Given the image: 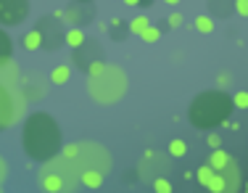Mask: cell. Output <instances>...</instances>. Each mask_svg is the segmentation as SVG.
Returning <instances> with one entry per match:
<instances>
[{
    "label": "cell",
    "mask_w": 248,
    "mask_h": 193,
    "mask_svg": "<svg viewBox=\"0 0 248 193\" xmlns=\"http://www.w3.org/2000/svg\"><path fill=\"white\" fill-rule=\"evenodd\" d=\"M21 45H24V50H40L43 48V34H40V29H29L24 34V40H21Z\"/></svg>",
    "instance_id": "12"
},
{
    "label": "cell",
    "mask_w": 248,
    "mask_h": 193,
    "mask_svg": "<svg viewBox=\"0 0 248 193\" xmlns=\"http://www.w3.org/2000/svg\"><path fill=\"white\" fill-rule=\"evenodd\" d=\"M169 154H172L174 159H182V156L187 154V143L182 138H174L172 143H169Z\"/></svg>",
    "instance_id": "19"
},
{
    "label": "cell",
    "mask_w": 248,
    "mask_h": 193,
    "mask_svg": "<svg viewBox=\"0 0 248 193\" xmlns=\"http://www.w3.org/2000/svg\"><path fill=\"white\" fill-rule=\"evenodd\" d=\"M127 87V80H124V72L122 69H114V66H106L103 74L98 77H90V96L100 103H111L124 93Z\"/></svg>",
    "instance_id": "3"
},
{
    "label": "cell",
    "mask_w": 248,
    "mask_h": 193,
    "mask_svg": "<svg viewBox=\"0 0 248 193\" xmlns=\"http://www.w3.org/2000/svg\"><path fill=\"white\" fill-rule=\"evenodd\" d=\"M206 140H209V145H211V148H219V145H222V138L217 135V132H211V135L206 138Z\"/></svg>",
    "instance_id": "30"
},
{
    "label": "cell",
    "mask_w": 248,
    "mask_h": 193,
    "mask_svg": "<svg viewBox=\"0 0 248 193\" xmlns=\"http://www.w3.org/2000/svg\"><path fill=\"white\" fill-rule=\"evenodd\" d=\"M8 58H14V40L8 32L0 29V64H5Z\"/></svg>",
    "instance_id": "13"
},
{
    "label": "cell",
    "mask_w": 248,
    "mask_h": 193,
    "mask_svg": "<svg viewBox=\"0 0 248 193\" xmlns=\"http://www.w3.org/2000/svg\"><path fill=\"white\" fill-rule=\"evenodd\" d=\"M103 72H106L103 58H98V61H93L90 66H87V74H90V77H98V74H103Z\"/></svg>",
    "instance_id": "24"
},
{
    "label": "cell",
    "mask_w": 248,
    "mask_h": 193,
    "mask_svg": "<svg viewBox=\"0 0 248 193\" xmlns=\"http://www.w3.org/2000/svg\"><path fill=\"white\" fill-rule=\"evenodd\" d=\"M69 77H72V66H69V64H58V66L50 72V82L53 85H66Z\"/></svg>",
    "instance_id": "14"
},
{
    "label": "cell",
    "mask_w": 248,
    "mask_h": 193,
    "mask_svg": "<svg viewBox=\"0 0 248 193\" xmlns=\"http://www.w3.org/2000/svg\"><path fill=\"white\" fill-rule=\"evenodd\" d=\"M3 177H5V161L0 159V183H3Z\"/></svg>",
    "instance_id": "33"
},
{
    "label": "cell",
    "mask_w": 248,
    "mask_h": 193,
    "mask_svg": "<svg viewBox=\"0 0 248 193\" xmlns=\"http://www.w3.org/2000/svg\"><path fill=\"white\" fill-rule=\"evenodd\" d=\"M27 0H0V24L3 27H19L21 21H27Z\"/></svg>",
    "instance_id": "6"
},
{
    "label": "cell",
    "mask_w": 248,
    "mask_h": 193,
    "mask_svg": "<svg viewBox=\"0 0 248 193\" xmlns=\"http://www.w3.org/2000/svg\"><path fill=\"white\" fill-rule=\"evenodd\" d=\"M63 148L61 143V127L50 114H37L27 116L24 122V151L29 159L34 161H48L53 156H58Z\"/></svg>",
    "instance_id": "1"
},
{
    "label": "cell",
    "mask_w": 248,
    "mask_h": 193,
    "mask_svg": "<svg viewBox=\"0 0 248 193\" xmlns=\"http://www.w3.org/2000/svg\"><path fill=\"white\" fill-rule=\"evenodd\" d=\"M232 109H235L232 98L224 96L222 90L201 93L196 101L190 103V122H193V127H198V130H209V127L222 125Z\"/></svg>",
    "instance_id": "2"
},
{
    "label": "cell",
    "mask_w": 248,
    "mask_h": 193,
    "mask_svg": "<svg viewBox=\"0 0 248 193\" xmlns=\"http://www.w3.org/2000/svg\"><path fill=\"white\" fill-rule=\"evenodd\" d=\"M122 3H124V5H129V8H135V5L143 3V0H122Z\"/></svg>",
    "instance_id": "32"
},
{
    "label": "cell",
    "mask_w": 248,
    "mask_h": 193,
    "mask_svg": "<svg viewBox=\"0 0 248 193\" xmlns=\"http://www.w3.org/2000/svg\"><path fill=\"white\" fill-rule=\"evenodd\" d=\"M79 145H63V148H61V156H66V159H72V161H77V159H79Z\"/></svg>",
    "instance_id": "25"
},
{
    "label": "cell",
    "mask_w": 248,
    "mask_h": 193,
    "mask_svg": "<svg viewBox=\"0 0 248 193\" xmlns=\"http://www.w3.org/2000/svg\"><path fill=\"white\" fill-rule=\"evenodd\" d=\"M246 191H248V183H246Z\"/></svg>",
    "instance_id": "36"
},
{
    "label": "cell",
    "mask_w": 248,
    "mask_h": 193,
    "mask_svg": "<svg viewBox=\"0 0 248 193\" xmlns=\"http://www.w3.org/2000/svg\"><path fill=\"white\" fill-rule=\"evenodd\" d=\"M232 103H235V109H248V93H246V90L235 93V96H232Z\"/></svg>",
    "instance_id": "26"
},
{
    "label": "cell",
    "mask_w": 248,
    "mask_h": 193,
    "mask_svg": "<svg viewBox=\"0 0 248 193\" xmlns=\"http://www.w3.org/2000/svg\"><path fill=\"white\" fill-rule=\"evenodd\" d=\"M169 27H172V29H177V27H182V14H172V16H169Z\"/></svg>",
    "instance_id": "29"
},
{
    "label": "cell",
    "mask_w": 248,
    "mask_h": 193,
    "mask_svg": "<svg viewBox=\"0 0 248 193\" xmlns=\"http://www.w3.org/2000/svg\"><path fill=\"white\" fill-rule=\"evenodd\" d=\"M209 164L219 172V169H224L230 164V154H227V151H222V148H214V151H211V156H209Z\"/></svg>",
    "instance_id": "16"
},
{
    "label": "cell",
    "mask_w": 248,
    "mask_h": 193,
    "mask_svg": "<svg viewBox=\"0 0 248 193\" xmlns=\"http://www.w3.org/2000/svg\"><path fill=\"white\" fill-rule=\"evenodd\" d=\"M219 172L224 175V183H227V191H238L240 188V172H238V164H235L232 159H230V164L219 169Z\"/></svg>",
    "instance_id": "10"
},
{
    "label": "cell",
    "mask_w": 248,
    "mask_h": 193,
    "mask_svg": "<svg viewBox=\"0 0 248 193\" xmlns=\"http://www.w3.org/2000/svg\"><path fill=\"white\" fill-rule=\"evenodd\" d=\"M164 3H169V5H177V3H180V0H164Z\"/></svg>",
    "instance_id": "34"
},
{
    "label": "cell",
    "mask_w": 248,
    "mask_h": 193,
    "mask_svg": "<svg viewBox=\"0 0 248 193\" xmlns=\"http://www.w3.org/2000/svg\"><path fill=\"white\" fill-rule=\"evenodd\" d=\"M90 5L87 3H82V0H72V5H69L66 11H63V19L66 21H72L74 27H79V24H87L90 21Z\"/></svg>",
    "instance_id": "8"
},
{
    "label": "cell",
    "mask_w": 248,
    "mask_h": 193,
    "mask_svg": "<svg viewBox=\"0 0 248 193\" xmlns=\"http://www.w3.org/2000/svg\"><path fill=\"white\" fill-rule=\"evenodd\" d=\"M235 14L248 16V0H235Z\"/></svg>",
    "instance_id": "28"
},
{
    "label": "cell",
    "mask_w": 248,
    "mask_h": 193,
    "mask_svg": "<svg viewBox=\"0 0 248 193\" xmlns=\"http://www.w3.org/2000/svg\"><path fill=\"white\" fill-rule=\"evenodd\" d=\"M79 183L85 185V188H100L103 172H100V169H93V167H82L79 169Z\"/></svg>",
    "instance_id": "9"
},
{
    "label": "cell",
    "mask_w": 248,
    "mask_h": 193,
    "mask_svg": "<svg viewBox=\"0 0 248 193\" xmlns=\"http://www.w3.org/2000/svg\"><path fill=\"white\" fill-rule=\"evenodd\" d=\"M140 37H143L145 43H156V40L161 37V29H158V27H153V24H148V27L143 29V32H140Z\"/></svg>",
    "instance_id": "23"
},
{
    "label": "cell",
    "mask_w": 248,
    "mask_h": 193,
    "mask_svg": "<svg viewBox=\"0 0 248 193\" xmlns=\"http://www.w3.org/2000/svg\"><path fill=\"white\" fill-rule=\"evenodd\" d=\"M153 188H156L158 193H172V183L164 180V177H156V180H153Z\"/></svg>",
    "instance_id": "27"
},
{
    "label": "cell",
    "mask_w": 248,
    "mask_h": 193,
    "mask_svg": "<svg viewBox=\"0 0 248 193\" xmlns=\"http://www.w3.org/2000/svg\"><path fill=\"white\" fill-rule=\"evenodd\" d=\"M16 74H19V66H16V61L14 58H8L5 64H0V82H14L16 80Z\"/></svg>",
    "instance_id": "15"
},
{
    "label": "cell",
    "mask_w": 248,
    "mask_h": 193,
    "mask_svg": "<svg viewBox=\"0 0 248 193\" xmlns=\"http://www.w3.org/2000/svg\"><path fill=\"white\" fill-rule=\"evenodd\" d=\"M85 40H87V37H85V32H82L79 27H72V29H66V45H69L72 50H74V48H79V45L85 43Z\"/></svg>",
    "instance_id": "17"
},
{
    "label": "cell",
    "mask_w": 248,
    "mask_h": 193,
    "mask_svg": "<svg viewBox=\"0 0 248 193\" xmlns=\"http://www.w3.org/2000/svg\"><path fill=\"white\" fill-rule=\"evenodd\" d=\"M21 114V101L14 96L8 82H0V130L11 127Z\"/></svg>",
    "instance_id": "5"
},
{
    "label": "cell",
    "mask_w": 248,
    "mask_h": 193,
    "mask_svg": "<svg viewBox=\"0 0 248 193\" xmlns=\"http://www.w3.org/2000/svg\"><path fill=\"white\" fill-rule=\"evenodd\" d=\"M151 24V19H148V16H145V14H140V16H135V19L132 21H129V32H132V34H140V32H143V29L145 27H148Z\"/></svg>",
    "instance_id": "18"
},
{
    "label": "cell",
    "mask_w": 248,
    "mask_h": 193,
    "mask_svg": "<svg viewBox=\"0 0 248 193\" xmlns=\"http://www.w3.org/2000/svg\"><path fill=\"white\" fill-rule=\"evenodd\" d=\"M37 29L43 34V48L45 50H58L61 45H66V29L58 21V16H43L37 21Z\"/></svg>",
    "instance_id": "4"
},
{
    "label": "cell",
    "mask_w": 248,
    "mask_h": 193,
    "mask_svg": "<svg viewBox=\"0 0 248 193\" xmlns=\"http://www.w3.org/2000/svg\"><path fill=\"white\" fill-rule=\"evenodd\" d=\"M217 82H219V85L224 87V85L230 82V74H219V77H217Z\"/></svg>",
    "instance_id": "31"
},
{
    "label": "cell",
    "mask_w": 248,
    "mask_h": 193,
    "mask_svg": "<svg viewBox=\"0 0 248 193\" xmlns=\"http://www.w3.org/2000/svg\"><path fill=\"white\" fill-rule=\"evenodd\" d=\"M214 172H217V169L211 167V164H203V167H198V172H196V180H198L201 185H209V180L214 177Z\"/></svg>",
    "instance_id": "21"
},
{
    "label": "cell",
    "mask_w": 248,
    "mask_h": 193,
    "mask_svg": "<svg viewBox=\"0 0 248 193\" xmlns=\"http://www.w3.org/2000/svg\"><path fill=\"white\" fill-rule=\"evenodd\" d=\"M196 29H198V32H203V34L214 32V16H198V19H196Z\"/></svg>",
    "instance_id": "22"
},
{
    "label": "cell",
    "mask_w": 248,
    "mask_h": 193,
    "mask_svg": "<svg viewBox=\"0 0 248 193\" xmlns=\"http://www.w3.org/2000/svg\"><path fill=\"white\" fill-rule=\"evenodd\" d=\"M209 11L211 16H230L235 11V0H209Z\"/></svg>",
    "instance_id": "11"
},
{
    "label": "cell",
    "mask_w": 248,
    "mask_h": 193,
    "mask_svg": "<svg viewBox=\"0 0 248 193\" xmlns=\"http://www.w3.org/2000/svg\"><path fill=\"white\" fill-rule=\"evenodd\" d=\"M211 193H222V191H227V183H224V175L222 172H214V177L209 180V185H206Z\"/></svg>",
    "instance_id": "20"
},
{
    "label": "cell",
    "mask_w": 248,
    "mask_h": 193,
    "mask_svg": "<svg viewBox=\"0 0 248 193\" xmlns=\"http://www.w3.org/2000/svg\"><path fill=\"white\" fill-rule=\"evenodd\" d=\"M82 3H90V0H82Z\"/></svg>",
    "instance_id": "35"
},
{
    "label": "cell",
    "mask_w": 248,
    "mask_h": 193,
    "mask_svg": "<svg viewBox=\"0 0 248 193\" xmlns=\"http://www.w3.org/2000/svg\"><path fill=\"white\" fill-rule=\"evenodd\" d=\"M98 58H100V48L95 43H87L85 40L79 48H74V61H77V66L85 69V72H87V66H90L93 61H98Z\"/></svg>",
    "instance_id": "7"
}]
</instances>
